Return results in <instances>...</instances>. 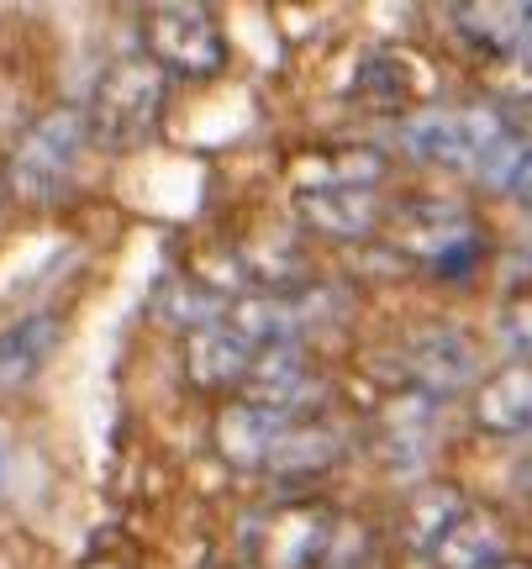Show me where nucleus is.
Returning <instances> with one entry per match:
<instances>
[{
    "label": "nucleus",
    "mask_w": 532,
    "mask_h": 569,
    "mask_svg": "<svg viewBox=\"0 0 532 569\" xmlns=\"http://www.w3.org/2000/svg\"><path fill=\"white\" fill-rule=\"evenodd\" d=\"M501 343L512 348L516 365H532V296H512L501 306Z\"/></svg>",
    "instance_id": "obj_19"
},
{
    "label": "nucleus",
    "mask_w": 532,
    "mask_h": 569,
    "mask_svg": "<svg viewBox=\"0 0 532 569\" xmlns=\"http://www.w3.org/2000/svg\"><path fill=\"white\" fill-rule=\"evenodd\" d=\"M390 248L422 264L438 280H470V269L485 253V227L464 201L453 196H401L395 206H385Z\"/></svg>",
    "instance_id": "obj_3"
},
{
    "label": "nucleus",
    "mask_w": 532,
    "mask_h": 569,
    "mask_svg": "<svg viewBox=\"0 0 532 569\" xmlns=\"http://www.w3.org/2000/svg\"><path fill=\"white\" fill-rule=\"evenodd\" d=\"M385 174V159L364 148V142H338V148H317L301 159V180L295 190H311V184H380Z\"/></svg>",
    "instance_id": "obj_17"
},
{
    "label": "nucleus",
    "mask_w": 532,
    "mask_h": 569,
    "mask_svg": "<svg viewBox=\"0 0 532 569\" xmlns=\"http://www.w3.org/2000/svg\"><path fill=\"white\" fill-rule=\"evenodd\" d=\"M464 507H470V501H464V496H453L449 486H428L422 496H416V501H411V517H406V522H411V538H416L422 549H432V538L449 528V522Z\"/></svg>",
    "instance_id": "obj_18"
},
{
    "label": "nucleus",
    "mask_w": 532,
    "mask_h": 569,
    "mask_svg": "<svg viewBox=\"0 0 532 569\" xmlns=\"http://www.w3.org/2000/svg\"><path fill=\"white\" fill-rule=\"evenodd\" d=\"M432 417H438V401L428 396H416V390H401V396H390L385 411H380V422H374V438L385 443L390 459H422L432 443Z\"/></svg>",
    "instance_id": "obj_16"
},
{
    "label": "nucleus",
    "mask_w": 532,
    "mask_h": 569,
    "mask_svg": "<svg viewBox=\"0 0 532 569\" xmlns=\"http://www.w3.org/2000/svg\"><path fill=\"white\" fill-rule=\"evenodd\" d=\"M90 148L96 142H90L80 106H53V111H42L38 122L21 127V138L6 153L0 180L11 190V201L21 206H59L74 196Z\"/></svg>",
    "instance_id": "obj_2"
},
{
    "label": "nucleus",
    "mask_w": 532,
    "mask_h": 569,
    "mask_svg": "<svg viewBox=\"0 0 532 569\" xmlns=\"http://www.w3.org/2000/svg\"><path fill=\"white\" fill-rule=\"evenodd\" d=\"M485 80H491V90H501L506 101L532 106V53H522V59H512V63H491Z\"/></svg>",
    "instance_id": "obj_20"
},
{
    "label": "nucleus",
    "mask_w": 532,
    "mask_h": 569,
    "mask_svg": "<svg viewBox=\"0 0 532 569\" xmlns=\"http://www.w3.org/2000/svg\"><path fill=\"white\" fill-rule=\"evenodd\" d=\"M164 96H169V80L143 53L106 63L96 90H90V106H80L84 127H90V142L111 148V153L143 148L159 132V122H164Z\"/></svg>",
    "instance_id": "obj_4"
},
{
    "label": "nucleus",
    "mask_w": 532,
    "mask_h": 569,
    "mask_svg": "<svg viewBox=\"0 0 532 569\" xmlns=\"http://www.w3.org/2000/svg\"><path fill=\"white\" fill-rule=\"evenodd\" d=\"M506 190H512L522 206H532V148L522 153V163L512 169V180H506Z\"/></svg>",
    "instance_id": "obj_21"
},
{
    "label": "nucleus",
    "mask_w": 532,
    "mask_h": 569,
    "mask_svg": "<svg viewBox=\"0 0 532 569\" xmlns=\"http://www.w3.org/2000/svg\"><path fill=\"white\" fill-rule=\"evenodd\" d=\"M338 459H343V432L332 422H322V417H295V422L280 432L264 475L269 480H285V486H301V480L328 475Z\"/></svg>",
    "instance_id": "obj_12"
},
{
    "label": "nucleus",
    "mask_w": 532,
    "mask_h": 569,
    "mask_svg": "<svg viewBox=\"0 0 532 569\" xmlns=\"http://www.w3.org/2000/svg\"><path fill=\"white\" fill-rule=\"evenodd\" d=\"M474 375H480V353L464 332H453V327H432V332H416L406 348H401V380L406 390L416 396H428V401H449L459 390L474 386Z\"/></svg>",
    "instance_id": "obj_7"
},
{
    "label": "nucleus",
    "mask_w": 532,
    "mask_h": 569,
    "mask_svg": "<svg viewBox=\"0 0 532 569\" xmlns=\"http://www.w3.org/2000/svg\"><path fill=\"white\" fill-rule=\"evenodd\" d=\"M359 522L338 517L322 501H285V507L253 517L248 528V565L253 569H349L364 559L369 532L353 538Z\"/></svg>",
    "instance_id": "obj_1"
},
{
    "label": "nucleus",
    "mask_w": 532,
    "mask_h": 569,
    "mask_svg": "<svg viewBox=\"0 0 532 569\" xmlns=\"http://www.w3.org/2000/svg\"><path fill=\"white\" fill-rule=\"evenodd\" d=\"M259 365V348H248L227 322H205L184 332V380L205 396H243Z\"/></svg>",
    "instance_id": "obj_10"
},
{
    "label": "nucleus",
    "mask_w": 532,
    "mask_h": 569,
    "mask_svg": "<svg viewBox=\"0 0 532 569\" xmlns=\"http://www.w3.org/2000/svg\"><path fill=\"white\" fill-rule=\"evenodd\" d=\"M385 196L380 184H311L295 190V217L338 243H364L385 227Z\"/></svg>",
    "instance_id": "obj_8"
},
{
    "label": "nucleus",
    "mask_w": 532,
    "mask_h": 569,
    "mask_svg": "<svg viewBox=\"0 0 532 569\" xmlns=\"http://www.w3.org/2000/svg\"><path fill=\"white\" fill-rule=\"evenodd\" d=\"M217 569H253V565H217Z\"/></svg>",
    "instance_id": "obj_24"
},
{
    "label": "nucleus",
    "mask_w": 532,
    "mask_h": 569,
    "mask_svg": "<svg viewBox=\"0 0 532 569\" xmlns=\"http://www.w3.org/2000/svg\"><path fill=\"white\" fill-rule=\"evenodd\" d=\"M512 480H516V490H528V496H532V443L522 448V459H516V469H512Z\"/></svg>",
    "instance_id": "obj_22"
},
{
    "label": "nucleus",
    "mask_w": 532,
    "mask_h": 569,
    "mask_svg": "<svg viewBox=\"0 0 532 569\" xmlns=\"http://www.w3.org/2000/svg\"><path fill=\"white\" fill-rule=\"evenodd\" d=\"M428 559L438 569H501L506 565V532H501L491 511L464 507L449 528L432 538Z\"/></svg>",
    "instance_id": "obj_14"
},
{
    "label": "nucleus",
    "mask_w": 532,
    "mask_h": 569,
    "mask_svg": "<svg viewBox=\"0 0 532 569\" xmlns=\"http://www.w3.org/2000/svg\"><path fill=\"white\" fill-rule=\"evenodd\" d=\"M453 32L485 63H512L532 53V0H459L449 6Z\"/></svg>",
    "instance_id": "obj_9"
},
{
    "label": "nucleus",
    "mask_w": 532,
    "mask_h": 569,
    "mask_svg": "<svg viewBox=\"0 0 532 569\" xmlns=\"http://www.w3.org/2000/svg\"><path fill=\"white\" fill-rule=\"evenodd\" d=\"M301 411H280V407H264V401H227L211 422V443L222 453L232 469H253L264 475L269 453L280 443V432L295 422Z\"/></svg>",
    "instance_id": "obj_11"
},
{
    "label": "nucleus",
    "mask_w": 532,
    "mask_h": 569,
    "mask_svg": "<svg viewBox=\"0 0 532 569\" xmlns=\"http://www.w3.org/2000/svg\"><path fill=\"white\" fill-rule=\"evenodd\" d=\"M516 132H522V142L532 148V111H528V117H516Z\"/></svg>",
    "instance_id": "obj_23"
},
{
    "label": "nucleus",
    "mask_w": 532,
    "mask_h": 569,
    "mask_svg": "<svg viewBox=\"0 0 532 569\" xmlns=\"http://www.w3.org/2000/svg\"><path fill=\"white\" fill-rule=\"evenodd\" d=\"M63 327L59 317H48V311H32V317H21L6 338H0V386L6 390H21L32 386L42 375V365L53 359V348H59Z\"/></svg>",
    "instance_id": "obj_15"
},
{
    "label": "nucleus",
    "mask_w": 532,
    "mask_h": 569,
    "mask_svg": "<svg viewBox=\"0 0 532 569\" xmlns=\"http://www.w3.org/2000/svg\"><path fill=\"white\" fill-rule=\"evenodd\" d=\"M501 569H528V565H512V559H506V565H501Z\"/></svg>",
    "instance_id": "obj_25"
},
{
    "label": "nucleus",
    "mask_w": 532,
    "mask_h": 569,
    "mask_svg": "<svg viewBox=\"0 0 532 569\" xmlns=\"http://www.w3.org/2000/svg\"><path fill=\"white\" fill-rule=\"evenodd\" d=\"M474 427L532 443V365H506L474 386Z\"/></svg>",
    "instance_id": "obj_13"
},
{
    "label": "nucleus",
    "mask_w": 532,
    "mask_h": 569,
    "mask_svg": "<svg viewBox=\"0 0 532 569\" xmlns=\"http://www.w3.org/2000/svg\"><path fill=\"white\" fill-rule=\"evenodd\" d=\"M0 475H6V453H0Z\"/></svg>",
    "instance_id": "obj_26"
},
{
    "label": "nucleus",
    "mask_w": 532,
    "mask_h": 569,
    "mask_svg": "<svg viewBox=\"0 0 532 569\" xmlns=\"http://www.w3.org/2000/svg\"><path fill=\"white\" fill-rule=\"evenodd\" d=\"M138 38L164 80H211L227 69V32L205 6H148Z\"/></svg>",
    "instance_id": "obj_5"
},
{
    "label": "nucleus",
    "mask_w": 532,
    "mask_h": 569,
    "mask_svg": "<svg viewBox=\"0 0 532 569\" xmlns=\"http://www.w3.org/2000/svg\"><path fill=\"white\" fill-rule=\"evenodd\" d=\"M432 90V69L422 53H411V48H374L364 63H359V74H353V96L364 101V111H380V117H416V111H428Z\"/></svg>",
    "instance_id": "obj_6"
}]
</instances>
